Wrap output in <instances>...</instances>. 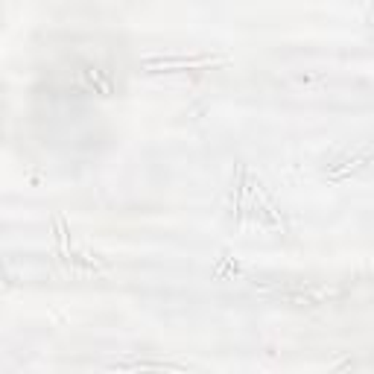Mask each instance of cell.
<instances>
[{
    "mask_svg": "<svg viewBox=\"0 0 374 374\" xmlns=\"http://www.w3.org/2000/svg\"><path fill=\"white\" fill-rule=\"evenodd\" d=\"M225 56H149L144 59V68H164V70H187V68H213L223 65Z\"/></svg>",
    "mask_w": 374,
    "mask_h": 374,
    "instance_id": "6da1fadb",
    "label": "cell"
},
{
    "mask_svg": "<svg viewBox=\"0 0 374 374\" xmlns=\"http://www.w3.org/2000/svg\"><path fill=\"white\" fill-rule=\"evenodd\" d=\"M117 368H176V371H181L184 365H170V363H120Z\"/></svg>",
    "mask_w": 374,
    "mask_h": 374,
    "instance_id": "7a4b0ae2",
    "label": "cell"
}]
</instances>
